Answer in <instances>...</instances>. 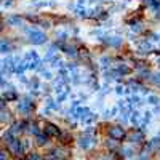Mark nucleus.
Listing matches in <instances>:
<instances>
[{
	"label": "nucleus",
	"mask_w": 160,
	"mask_h": 160,
	"mask_svg": "<svg viewBox=\"0 0 160 160\" xmlns=\"http://www.w3.org/2000/svg\"><path fill=\"white\" fill-rule=\"evenodd\" d=\"M28 38H29V42L34 43V45H43L48 37L45 32L42 31H38V29H28Z\"/></svg>",
	"instance_id": "1"
},
{
	"label": "nucleus",
	"mask_w": 160,
	"mask_h": 160,
	"mask_svg": "<svg viewBox=\"0 0 160 160\" xmlns=\"http://www.w3.org/2000/svg\"><path fill=\"white\" fill-rule=\"evenodd\" d=\"M108 135L111 139L120 142V141H123L125 136H127V130L122 127V125H112L109 130H108Z\"/></svg>",
	"instance_id": "2"
},
{
	"label": "nucleus",
	"mask_w": 160,
	"mask_h": 160,
	"mask_svg": "<svg viewBox=\"0 0 160 160\" xmlns=\"http://www.w3.org/2000/svg\"><path fill=\"white\" fill-rule=\"evenodd\" d=\"M125 139H127L128 142H131V144H139V142L144 141V131H142L141 128H131V130L127 133Z\"/></svg>",
	"instance_id": "3"
},
{
	"label": "nucleus",
	"mask_w": 160,
	"mask_h": 160,
	"mask_svg": "<svg viewBox=\"0 0 160 160\" xmlns=\"http://www.w3.org/2000/svg\"><path fill=\"white\" fill-rule=\"evenodd\" d=\"M7 148H8V151H10L13 155H18V157H22V154L26 152L24 148H22V141H19V139H16V138H13V139L7 144Z\"/></svg>",
	"instance_id": "4"
},
{
	"label": "nucleus",
	"mask_w": 160,
	"mask_h": 160,
	"mask_svg": "<svg viewBox=\"0 0 160 160\" xmlns=\"http://www.w3.org/2000/svg\"><path fill=\"white\" fill-rule=\"evenodd\" d=\"M42 131L45 133L48 138H58L61 135V128L58 125H55V123H51V122H47Z\"/></svg>",
	"instance_id": "5"
},
{
	"label": "nucleus",
	"mask_w": 160,
	"mask_h": 160,
	"mask_svg": "<svg viewBox=\"0 0 160 160\" xmlns=\"http://www.w3.org/2000/svg\"><path fill=\"white\" fill-rule=\"evenodd\" d=\"M35 109V104L29 99H22L21 102H18V111L21 114H26V115H29L32 111Z\"/></svg>",
	"instance_id": "6"
},
{
	"label": "nucleus",
	"mask_w": 160,
	"mask_h": 160,
	"mask_svg": "<svg viewBox=\"0 0 160 160\" xmlns=\"http://www.w3.org/2000/svg\"><path fill=\"white\" fill-rule=\"evenodd\" d=\"M104 42L108 43L109 47H112V48H120L123 45V38L122 37H106Z\"/></svg>",
	"instance_id": "7"
},
{
	"label": "nucleus",
	"mask_w": 160,
	"mask_h": 160,
	"mask_svg": "<svg viewBox=\"0 0 160 160\" xmlns=\"http://www.w3.org/2000/svg\"><path fill=\"white\" fill-rule=\"evenodd\" d=\"M93 144H95V139H93L91 136H88V135L78 138V146H80L82 149H90Z\"/></svg>",
	"instance_id": "8"
},
{
	"label": "nucleus",
	"mask_w": 160,
	"mask_h": 160,
	"mask_svg": "<svg viewBox=\"0 0 160 160\" xmlns=\"http://www.w3.org/2000/svg\"><path fill=\"white\" fill-rule=\"evenodd\" d=\"M13 51V45L8 38H2L0 40V53H10Z\"/></svg>",
	"instance_id": "9"
},
{
	"label": "nucleus",
	"mask_w": 160,
	"mask_h": 160,
	"mask_svg": "<svg viewBox=\"0 0 160 160\" xmlns=\"http://www.w3.org/2000/svg\"><path fill=\"white\" fill-rule=\"evenodd\" d=\"M48 139H50V138L45 135L43 131H40L38 135H35V144L40 146V148H42V146H47V144H48Z\"/></svg>",
	"instance_id": "10"
},
{
	"label": "nucleus",
	"mask_w": 160,
	"mask_h": 160,
	"mask_svg": "<svg viewBox=\"0 0 160 160\" xmlns=\"http://www.w3.org/2000/svg\"><path fill=\"white\" fill-rule=\"evenodd\" d=\"M18 95H16V91H13V90H8L3 93V99L5 101H16Z\"/></svg>",
	"instance_id": "11"
},
{
	"label": "nucleus",
	"mask_w": 160,
	"mask_h": 160,
	"mask_svg": "<svg viewBox=\"0 0 160 160\" xmlns=\"http://www.w3.org/2000/svg\"><path fill=\"white\" fill-rule=\"evenodd\" d=\"M58 139H59L62 144H69V142L72 141V136L69 135V133H62V131H61V135L58 136Z\"/></svg>",
	"instance_id": "12"
},
{
	"label": "nucleus",
	"mask_w": 160,
	"mask_h": 160,
	"mask_svg": "<svg viewBox=\"0 0 160 160\" xmlns=\"http://www.w3.org/2000/svg\"><path fill=\"white\" fill-rule=\"evenodd\" d=\"M148 101H149V104H157V101H158V99H157V96H149V99H148Z\"/></svg>",
	"instance_id": "13"
},
{
	"label": "nucleus",
	"mask_w": 160,
	"mask_h": 160,
	"mask_svg": "<svg viewBox=\"0 0 160 160\" xmlns=\"http://www.w3.org/2000/svg\"><path fill=\"white\" fill-rule=\"evenodd\" d=\"M2 31H3V24H2V22H0V32H2Z\"/></svg>",
	"instance_id": "14"
},
{
	"label": "nucleus",
	"mask_w": 160,
	"mask_h": 160,
	"mask_svg": "<svg viewBox=\"0 0 160 160\" xmlns=\"http://www.w3.org/2000/svg\"><path fill=\"white\" fill-rule=\"evenodd\" d=\"M22 160H29V158H22Z\"/></svg>",
	"instance_id": "15"
}]
</instances>
